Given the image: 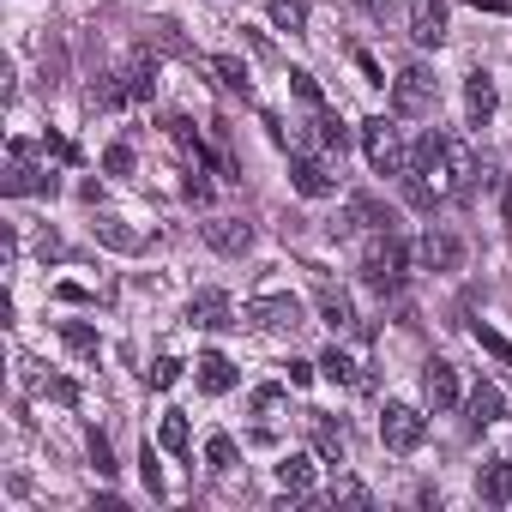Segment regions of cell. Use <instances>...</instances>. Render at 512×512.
<instances>
[{"mask_svg": "<svg viewBox=\"0 0 512 512\" xmlns=\"http://www.w3.org/2000/svg\"><path fill=\"white\" fill-rule=\"evenodd\" d=\"M416 175H422V181L440 193V205H446V199H464V193L482 181V163H476V151H470L464 139H446L440 157H434L428 169H416Z\"/></svg>", "mask_w": 512, "mask_h": 512, "instance_id": "cell-1", "label": "cell"}, {"mask_svg": "<svg viewBox=\"0 0 512 512\" xmlns=\"http://www.w3.org/2000/svg\"><path fill=\"white\" fill-rule=\"evenodd\" d=\"M404 272H410V247H404L392 229H380V235L368 241V253H362V284L380 290V296H398V290H404Z\"/></svg>", "mask_w": 512, "mask_h": 512, "instance_id": "cell-2", "label": "cell"}, {"mask_svg": "<svg viewBox=\"0 0 512 512\" xmlns=\"http://www.w3.org/2000/svg\"><path fill=\"white\" fill-rule=\"evenodd\" d=\"M362 151H368L374 175H404L410 169V145H404L398 115H368L362 121Z\"/></svg>", "mask_w": 512, "mask_h": 512, "instance_id": "cell-3", "label": "cell"}, {"mask_svg": "<svg viewBox=\"0 0 512 512\" xmlns=\"http://www.w3.org/2000/svg\"><path fill=\"white\" fill-rule=\"evenodd\" d=\"M428 440V416L416 404H386L380 410V446L386 452H416Z\"/></svg>", "mask_w": 512, "mask_h": 512, "instance_id": "cell-4", "label": "cell"}, {"mask_svg": "<svg viewBox=\"0 0 512 512\" xmlns=\"http://www.w3.org/2000/svg\"><path fill=\"white\" fill-rule=\"evenodd\" d=\"M434 97H440V85H434V73H428L422 61H410V67L392 79V115H428Z\"/></svg>", "mask_w": 512, "mask_h": 512, "instance_id": "cell-5", "label": "cell"}, {"mask_svg": "<svg viewBox=\"0 0 512 512\" xmlns=\"http://www.w3.org/2000/svg\"><path fill=\"white\" fill-rule=\"evenodd\" d=\"M241 314H247L253 326H266V332H302V326H308V308H302L296 296H253Z\"/></svg>", "mask_w": 512, "mask_h": 512, "instance_id": "cell-6", "label": "cell"}, {"mask_svg": "<svg viewBox=\"0 0 512 512\" xmlns=\"http://www.w3.org/2000/svg\"><path fill=\"white\" fill-rule=\"evenodd\" d=\"M422 398H428L434 416H440V410H458V404H464L458 368H452V362H428V368H422Z\"/></svg>", "mask_w": 512, "mask_h": 512, "instance_id": "cell-7", "label": "cell"}, {"mask_svg": "<svg viewBox=\"0 0 512 512\" xmlns=\"http://www.w3.org/2000/svg\"><path fill=\"white\" fill-rule=\"evenodd\" d=\"M416 260H422L428 272H458V266H464V241H458L452 229H428V235L416 241Z\"/></svg>", "mask_w": 512, "mask_h": 512, "instance_id": "cell-8", "label": "cell"}, {"mask_svg": "<svg viewBox=\"0 0 512 512\" xmlns=\"http://www.w3.org/2000/svg\"><path fill=\"white\" fill-rule=\"evenodd\" d=\"M290 181H296V193H302V199H332V193H338V175H332L320 157H308V151H296Z\"/></svg>", "mask_w": 512, "mask_h": 512, "instance_id": "cell-9", "label": "cell"}, {"mask_svg": "<svg viewBox=\"0 0 512 512\" xmlns=\"http://www.w3.org/2000/svg\"><path fill=\"white\" fill-rule=\"evenodd\" d=\"M205 247L241 260V253L253 247V223H247V217H211V223H205Z\"/></svg>", "mask_w": 512, "mask_h": 512, "instance_id": "cell-10", "label": "cell"}, {"mask_svg": "<svg viewBox=\"0 0 512 512\" xmlns=\"http://www.w3.org/2000/svg\"><path fill=\"white\" fill-rule=\"evenodd\" d=\"M187 326H199V332H223V326H235L229 296H223V290H199V296L187 302Z\"/></svg>", "mask_w": 512, "mask_h": 512, "instance_id": "cell-11", "label": "cell"}, {"mask_svg": "<svg viewBox=\"0 0 512 512\" xmlns=\"http://www.w3.org/2000/svg\"><path fill=\"white\" fill-rule=\"evenodd\" d=\"M0 187H7L13 199H25V193H55L61 181H55V169H43L37 157H25V163H7V181H0Z\"/></svg>", "mask_w": 512, "mask_h": 512, "instance_id": "cell-12", "label": "cell"}, {"mask_svg": "<svg viewBox=\"0 0 512 512\" xmlns=\"http://www.w3.org/2000/svg\"><path fill=\"white\" fill-rule=\"evenodd\" d=\"M410 37L422 49H440L446 43V0H416V7H410Z\"/></svg>", "mask_w": 512, "mask_h": 512, "instance_id": "cell-13", "label": "cell"}, {"mask_svg": "<svg viewBox=\"0 0 512 512\" xmlns=\"http://www.w3.org/2000/svg\"><path fill=\"white\" fill-rule=\"evenodd\" d=\"M121 85H127V103H151L157 97V55H133L121 67Z\"/></svg>", "mask_w": 512, "mask_h": 512, "instance_id": "cell-14", "label": "cell"}, {"mask_svg": "<svg viewBox=\"0 0 512 512\" xmlns=\"http://www.w3.org/2000/svg\"><path fill=\"white\" fill-rule=\"evenodd\" d=\"M500 416H506L500 386H476V392H464V422H470V428H494Z\"/></svg>", "mask_w": 512, "mask_h": 512, "instance_id": "cell-15", "label": "cell"}, {"mask_svg": "<svg viewBox=\"0 0 512 512\" xmlns=\"http://www.w3.org/2000/svg\"><path fill=\"white\" fill-rule=\"evenodd\" d=\"M308 434H314V452L320 458H332V464H344V452H350V440H344V428L326 416V410H308Z\"/></svg>", "mask_w": 512, "mask_h": 512, "instance_id": "cell-16", "label": "cell"}, {"mask_svg": "<svg viewBox=\"0 0 512 512\" xmlns=\"http://www.w3.org/2000/svg\"><path fill=\"white\" fill-rule=\"evenodd\" d=\"M338 229H374V235H380V229H392V211H386L380 199L356 193V199L344 205V223H338Z\"/></svg>", "mask_w": 512, "mask_h": 512, "instance_id": "cell-17", "label": "cell"}, {"mask_svg": "<svg viewBox=\"0 0 512 512\" xmlns=\"http://www.w3.org/2000/svg\"><path fill=\"white\" fill-rule=\"evenodd\" d=\"M193 380H199V392H205V398H223V392L235 386V368H229V356H217V350H211V356H199V362H193Z\"/></svg>", "mask_w": 512, "mask_h": 512, "instance_id": "cell-18", "label": "cell"}, {"mask_svg": "<svg viewBox=\"0 0 512 512\" xmlns=\"http://www.w3.org/2000/svg\"><path fill=\"white\" fill-rule=\"evenodd\" d=\"M476 494H482L488 506H506V500H512V464H506V458H488V464L476 470Z\"/></svg>", "mask_w": 512, "mask_h": 512, "instance_id": "cell-19", "label": "cell"}, {"mask_svg": "<svg viewBox=\"0 0 512 512\" xmlns=\"http://www.w3.org/2000/svg\"><path fill=\"white\" fill-rule=\"evenodd\" d=\"M494 103H500V97H494V79H488V73H470V79H464V115H470V127H482V121L494 115Z\"/></svg>", "mask_w": 512, "mask_h": 512, "instance_id": "cell-20", "label": "cell"}, {"mask_svg": "<svg viewBox=\"0 0 512 512\" xmlns=\"http://www.w3.org/2000/svg\"><path fill=\"white\" fill-rule=\"evenodd\" d=\"M91 235H97L103 247H115V253H139V247H145V241H139V229H127V223H121V217H109V211H97V217H91Z\"/></svg>", "mask_w": 512, "mask_h": 512, "instance_id": "cell-21", "label": "cell"}, {"mask_svg": "<svg viewBox=\"0 0 512 512\" xmlns=\"http://www.w3.org/2000/svg\"><path fill=\"white\" fill-rule=\"evenodd\" d=\"M278 488H284V494H314V458H308V452H290V458L278 464Z\"/></svg>", "mask_w": 512, "mask_h": 512, "instance_id": "cell-22", "label": "cell"}, {"mask_svg": "<svg viewBox=\"0 0 512 512\" xmlns=\"http://www.w3.org/2000/svg\"><path fill=\"white\" fill-rule=\"evenodd\" d=\"M320 320H326L332 332H350V326H356V302H350L344 290L326 284V290H320Z\"/></svg>", "mask_w": 512, "mask_h": 512, "instance_id": "cell-23", "label": "cell"}, {"mask_svg": "<svg viewBox=\"0 0 512 512\" xmlns=\"http://www.w3.org/2000/svg\"><path fill=\"white\" fill-rule=\"evenodd\" d=\"M145 43H151V49H163V55H193V43L181 37V25H175V19H151V25H145Z\"/></svg>", "mask_w": 512, "mask_h": 512, "instance_id": "cell-24", "label": "cell"}, {"mask_svg": "<svg viewBox=\"0 0 512 512\" xmlns=\"http://www.w3.org/2000/svg\"><path fill=\"white\" fill-rule=\"evenodd\" d=\"M61 344H67L73 356H85V362H97V356H103V338H97L85 320H61Z\"/></svg>", "mask_w": 512, "mask_h": 512, "instance_id": "cell-25", "label": "cell"}, {"mask_svg": "<svg viewBox=\"0 0 512 512\" xmlns=\"http://www.w3.org/2000/svg\"><path fill=\"white\" fill-rule=\"evenodd\" d=\"M266 7H272V25L278 31H290V37L308 31V0H266Z\"/></svg>", "mask_w": 512, "mask_h": 512, "instance_id": "cell-26", "label": "cell"}, {"mask_svg": "<svg viewBox=\"0 0 512 512\" xmlns=\"http://www.w3.org/2000/svg\"><path fill=\"white\" fill-rule=\"evenodd\" d=\"M314 139H320L326 151H344V145H350V127H344L332 109H314Z\"/></svg>", "mask_w": 512, "mask_h": 512, "instance_id": "cell-27", "label": "cell"}, {"mask_svg": "<svg viewBox=\"0 0 512 512\" xmlns=\"http://www.w3.org/2000/svg\"><path fill=\"white\" fill-rule=\"evenodd\" d=\"M157 446H163V452H187V446H193V434H187V416H181V410H169V416H163Z\"/></svg>", "mask_w": 512, "mask_h": 512, "instance_id": "cell-28", "label": "cell"}, {"mask_svg": "<svg viewBox=\"0 0 512 512\" xmlns=\"http://www.w3.org/2000/svg\"><path fill=\"white\" fill-rule=\"evenodd\" d=\"M320 374H326L332 386H356V362H350V356H344L338 344H332V350L320 356Z\"/></svg>", "mask_w": 512, "mask_h": 512, "instance_id": "cell-29", "label": "cell"}, {"mask_svg": "<svg viewBox=\"0 0 512 512\" xmlns=\"http://www.w3.org/2000/svg\"><path fill=\"white\" fill-rule=\"evenodd\" d=\"M211 73H217L229 91H241V97H247V67H241L235 55H211Z\"/></svg>", "mask_w": 512, "mask_h": 512, "instance_id": "cell-30", "label": "cell"}, {"mask_svg": "<svg viewBox=\"0 0 512 512\" xmlns=\"http://www.w3.org/2000/svg\"><path fill=\"white\" fill-rule=\"evenodd\" d=\"M175 380H181V362H175V356H157V362H151V374H145V386H151V392H169Z\"/></svg>", "mask_w": 512, "mask_h": 512, "instance_id": "cell-31", "label": "cell"}, {"mask_svg": "<svg viewBox=\"0 0 512 512\" xmlns=\"http://www.w3.org/2000/svg\"><path fill=\"white\" fill-rule=\"evenodd\" d=\"M205 464H211V470H229V464H235V440H229V434H211V440H205Z\"/></svg>", "mask_w": 512, "mask_h": 512, "instance_id": "cell-32", "label": "cell"}, {"mask_svg": "<svg viewBox=\"0 0 512 512\" xmlns=\"http://www.w3.org/2000/svg\"><path fill=\"white\" fill-rule=\"evenodd\" d=\"M290 91H296V97H302L308 109H326V97H320V85H314V73H302V67H296V73H290Z\"/></svg>", "mask_w": 512, "mask_h": 512, "instance_id": "cell-33", "label": "cell"}, {"mask_svg": "<svg viewBox=\"0 0 512 512\" xmlns=\"http://www.w3.org/2000/svg\"><path fill=\"white\" fill-rule=\"evenodd\" d=\"M338 500H344V506H368L374 494H368V482H356V476H344V482L332 488V506H338Z\"/></svg>", "mask_w": 512, "mask_h": 512, "instance_id": "cell-34", "label": "cell"}, {"mask_svg": "<svg viewBox=\"0 0 512 512\" xmlns=\"http://www.w3.org/2000/svg\"><path fill=\"white\" fill-rule=\"evenodd\" d=\"M476 344H482V350H488L494 362H506V368H512V344H506L500 332H488V326H476Z\"/></svg>", "mask_w": 512, "mask_h": 512, "instance_id": "cell-35", "label": "cell"}, {"mask_svg": "<svg viewBox=\"0 0 512 512\" xmlns=\"http://www.w3.org/2000/svg\"><path fill=\"white\" fill-rule=\"evenodd\" d=\"M91 464H97V476H115V452H109V440L91 428Z\"/></svg>", "mask_w": 512, "mask_h": 512, "instance_id": "cell-36", "label": "cell"}, {"mask_svg": "<svg viewBox=\"0 0 512 512\" xmlns=\"http://www.w3.org/2000/svg\"><path fill=\"white\" fill-rule=\"evenodd\" d=\"M103 169H109V175H127V169H133V145H109V151H103Z\"/></svg>", "mask_w": 512, "mask_h": 512, "instance_id": "cell-37", "label": "cell"}, {"mask_svg": "<svg viewBox=\"0 0 512 512\" xmlns=\"http://www.w3.org/2000/svg\"><path fill=\"white\" fill-rule=\"evenodd\" d=\"M356 67H362V79H368V85H386V73H380V61H374L368 49H356Z\"/></svg>", "mask_w": 512, "mask_h": 512, "instance_id": "cell-38", "label": "cell"}, {"mask_svg": "<svg viewBox=\"0 0 512 512\" xmlns=\"http://www.w3.org/2000/svg\"><path fill=\"white\" fill-rule=\"evenodd\" d=\"M356 7H362L374 25H386V19H392V0H356Z\"/></svg>", "mask_w": 512, "mask_h": 512, "instance_id": "cell-39", "label": "cell"}, {"mask_svg": "<svg viewBox=\"0 0 512 512\" xmlns=\"http://www.w3.org/2000/svg\"><path fill=\"white\" fill-rule=\"evenodd\" d=\"M187 199H193V205H211V181H199V175H187Z\"/></svg>", "mask_w": 512, "mask_h": 512, "instance_id": "cell-40", "label": "cell"}, {"mask_svg": "<svg viewBox=\"0 0 512 512\" xmlns=\"http://www.w3.org/2000/svg\"><path fill=\"white\" fill-rule=\"evenodd\" d=\"M314 368H320V362H290V386H308V380H314Z\"/></svg>", "mask_w": 512, "mask_h": 512, "instance_id": "cell-41", "label": "cell"}, {"mask_svg": "<svg viewBox=\"0 0 512 512\" xmlns=\"http://www.w3.org/2000/svg\"><path fill=\"white\" fill-rule=\"evenodd\" d=\"M278 398H284V392H278V386H260V392H253V410H272V404H278Z\"/></svg>", "mask_w": 512, "mask_h": 512, "instance_id": "cell-42", "label": "cell"}]
</instances>
